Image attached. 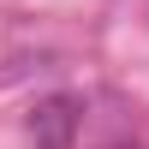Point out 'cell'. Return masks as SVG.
Returning <instances> with one entry per match:
<instances>
[{"instance_id": "obj_2", "label": "cell", "mask_w": 149, "mask_h": 149, "mask_svg": "<svg viewBox=\"0 0 149 149\" xmlns=\"http://www.w3.org/2000/svg\"><path fill=\"white\" fill-rule=\"evenodd\" d=\"M102 149H149V143H137V137H113V143H102Z\"/></svg>"}, {"instance_id": "obj_1", "label": "cell", "mask_w": 149, "mask_h": 149, "mask_svg": "<svg viewBox=\"0 0 149 149\" xmlns=\"http://www.w3.org/2000/svg\"><path fill=\"white\" fill-rule=\"evenodd\" d=\"M24 131H30V149H72L84 131V95L54 90L24 113Z\"/></svg>"}]
</instances>
